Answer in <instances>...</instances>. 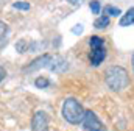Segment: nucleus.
I'll return each mask as SVG.
<instances>
[{
  "instance_id": "nucleus-15",
  "label": "nucleus",
  "mask_w": 134,
  "mask_h": 131,
  "mask_svg": "<svg viewBox=\"0 0 134 131\" xmlns=\"http://www.w3.org/2000/svg\"><path fill=\"white\" fill-rule=\"evenodd\" d=\"M89 6H91V11H92L94 14H98V13H100V8H101V6H100V2H97V0H92Z\"/></svg>"
},
{
  "instance_id": "nucleus-7",
  "label": "nucleus",
  "mask_w": 134,
  "mask_h": 131,
  "mask_svg": "<svg viewBox=\"0 0 134 131\" xmlns=\"http://www.w3.org/2000/svg\"><path fill=\"white\" fill-rule=\"evenodd\" d=\"M48 69L52 72L61 73V72H66L67 69H69V63H67L63 56H55V58H52V63L48 66Z\"/></svg>"
},
{
  "instance_id": "nucleus-19",
  "label": "nucleus",
  "mask_w": 134,
  "mask_h": 131,
  "mask_svg": "<svg viewBox=\"0 0 134 131\" xmlns=\"http://www.w3.org/2000/svg\"><path fill=\"white\" fill-rule=\"evenodd\" d=\"M133 69H134V55H133Z\"/></svg>"
},
{
  "instance_id": "nucleus-9",
  "label": "nucleus",
  "mask_w": 134,
  "mask_h": 131,
  "mask_svg": "<svg viewBox=\"0 0 134 131\" xmlns=\"http://www.w3.org/2000/svg\"><path fill=\"white\" fill-rule=\"evenodd\" d=\"M6 36H8V25L5 22H0V48L5 45Z\"/></svg>"
},
{
  "instance_id": "nucleus-18",
  "label": "nucleus",
  "mask_w": 134,
  "mask_h": 131,
  "mask_svg": "<svg viewBox=\"0 0 134 131\" xmlns=\"http://www.w3.org/2000/svg\"><path fill=\"white\" fill-rule=\"evenodd\" d=\"M67 2H69L70 5H80V3H81L83 0H67Z\"/></svg>"
},
{
  "instance_id": "nucleus-12",
  "label": "nucleus",
  "mask_w": 134,
  "mask_h": 131,
  "mask_svg": "<svg viewBox=\"0 0 134 131\" xmlns=\"http://www.w3.org/2000/svg\"><path fill=\"white\" fill-rule=\"evenodd\" d=\"M104 14L109 17V16H119V14H122V11L117 8V6H111V5H108V6H104Z\"/></svg>"
},
{
  "instance_id": "nucleus-10",
  "label": "nucleus",
  "mask_w": 134,
  "mask_h": 131,
  "mask_svg": "<svg viewBox=\"0 0 134 131\" xmlns=\"http://www.w3.org/2000/svg\"><path fill=\"white\" fill-rule=\"evenodd\" d=\"M108 25H109V17H108L106 14H104V16H100V17L94 22V27H95V28H106Z\"/></svg>"
},
{
  "instance_id": "nucleus-5",
  "label": "nucleus",
  "mask_w": 134,
  "mask_h": 131,
  "mask_svg": "<svg viewBox=\"0 0 134 131\" xmlns=\"http://www.w3.org/2000/svg\"><path fill=\"white\" fill-rule=\"evenodd\" d=\"M31 130L33 131H48V116L44 111L34 112L31 120Z\"/></svg>"
},
{
  "instance_id": "nucleus-1",
  "label": "nucleus",
  "mask_w": 134,
  "mask_h": 131,
  "mask_svg": "<svg viewBox=\"0 0 134 131\" xmlns=\"http://www.w3.org/2000/svg\"><path fill=\"white\" fill-rule=\"evenodd\" d=\"M104 81H106V84H108L109 89H112L115 92H120V91H123V89L128 88L130 77H128V72L123 67H120V66H111L104 72Z\"/></svg>"
},
{
  "instance_id": "nucleus-17",
  "label": "nucleus",
  "mask_w": 134,
  "mask_h": 131,
  "mask_svg": "<svg viewBox=\"0 0 134 131\" xmlns=\"http://www.w3.org/2000/svg\"><path fill=\"white\" fill-rule=\"evenodd\" d=\"M5 77H6V70H5V67H3V66H0V81H2Z\"/></svg>"
},
{
  "instance_id": "nucleus-6",
  "label": "nucleus",
  "mask_w": 134,
  "mask_h": 131,
  "mask_svg": "<svg viewBox=\"0 0 134 131\" xmlns=\"http://www.w3.org/2000/svg\"><path fill=\"white\" fill-rule=\"evenodd\" d=\"M52 58H53L52 55L45 53V55L36 58L34 61H31L27 67H24V72H34V70H37V69H41V67H48L50 63H52Z\"/></svg>"
},
{
  "instance_id": "nucleus-3",
  "label": "nucleus",
  "mask_w": 134,
  "mask_h": 131,
  "mask_svg": "<svg viewBox=\"0 0 134 131\" xmlns=\"http://www.w3.org/2000/svg\"><path fill=\"white\" fill-rule=\"evenodd\" d=\"M91 66L97 67L100 66L104 58H106V48H104V41L101 39L100 36H92L91 41Z\"/></svg>"
},
{
  "instance_id": "nucleus-4",
  "label": "nucleus",
  "mask_w": 134,
  "mask_h": 131,
  "mask_svg": "<svg viewBox=\"0 0 134 131\" xmlns=\"http://www.w3.org/2000/svg\"><path fill=\"white\" fill-rule=\"evenodd\" d=\"M83 125L86 131H106L104 125L100 122V119L97 117V114L91 109H87L84 112V119H83Z\"/></svg>"
},
{
  "instance_id": "nucleus-2",
  "label": "nucleus",
  "mask_w": 134,
  "mask_h": 131,
  "mask_svg": "<svg viewBox=\"0 0 134 131\" xmlns=\"http://www.w3.org/2000/svg\"><path fill=\"white\" fill-rule=\"evenodd\" d=\"M84 112L86 109L81 106V103L76 98H66L63 105V117L69 123H73V125L81 123L84 119Z\"/></svg>"
},
{
  "instance_id": "nucleus-11",
  "label": "nucleus",
  "mask_w": 134,
  "mask_h": 131,
  "mask_svg": "<svg viewBox=\"0 0 134 131\" xmlns=\"http://www.w3.org/2000/svg\"><path fill=\"white\" fill-rule=\"evenodd\" d=\"M34 84H36V88H39V89H45V88L50 86V80L45 78V77H39V78L34 81Z\"/></svg>"
},
{
  "instance_id": "nucleus-16",
  "label": "nucleus",
  "mask_w": 134,
  "mask_h": 131,
  "mask_svg": "<svg viewBox=\"0 0 134 131\" xmlns=\"http://www.w3.org/2000/svg\"><path fill=\"white\" fill-rule=\"evenodd\" d=\"M72 31L75 33V34H81V33H83V25H75V28H73Z\"/></svg>"
},
{
  "instance_id": "nucleus-8",
  "label": "nucleus",
  "mask_w": 134,
  "mask_h": 131,
  "mask_svg": "<svg viewBox=\"0 0 134 131\" xmlns=\"http://www.w3.org/2000/svg\"><path fill=\"white\" fill-rule=\"evenodd\" d=\"M133 24H134V8H130V9L122 16L119 25H120V27H130V25H133Z\"/></svg>"
},
{
  "instance_id": "nucleus-14",
  "label": "nucleus",
  "mask_w": 134,
  "mask_h": 131,
  "mask_svg": "<svg viewBox=\"0 0 134 131\" xmlns=\"http://www.w3.org/2000/svg\"><path fill=\"white\" fill-rule=\"evenodd\" d=\"M13 8L27 11V9H30V3H27V2H16V3H13Z\"/></svg>"
},
{
  "instance_id": "nucleus-13",
  "label": "nucleus",
  "mask_w": 134,
  "mask_h": 131,
  "mask_svg": "<svg viewBox=\"0 0 134 131\" xmlns=\"http://www.w3.org/2000/svg\"><path fill=\"white\" fill-rule=\"evenodd\" d=\"M28 48H30V44H28L25 39H20V41L16 44V50H17L19 53H25Z\"/></svg>"
}]
</instances>
